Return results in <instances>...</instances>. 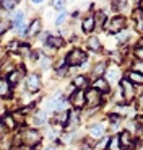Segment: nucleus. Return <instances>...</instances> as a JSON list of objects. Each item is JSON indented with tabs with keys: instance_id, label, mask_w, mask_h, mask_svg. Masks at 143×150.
<instances>
[{
	"instance_id": "nucleus-38",
	"label": "nucleus",
	"mask_w": 143,
	"mask_h": 150,
	"mask_svg": "<svg viewBox=\"0 0 143 150\" xmlns=\"http://www.w3.org/2000/svg\"><path fill=\"white\" fill-rule=\"evenodd\" d=\"M52 5H54L55 8H59V10H62V8L65 7V2H54Z\"/></svg>"
},
{
	"instance_id": "nucleus-10",
	"label": "nucleus",
	"mask_w": 143,
	"mask_h": 150,
	"mask_svg": "<svg viewBox=\"0 0 143 150\" xmlns=\"http://www.w3.org/2000/svg\"><path fill=\"white\" fill-rule=\"evenodd\" d=\"M93 88L94 90H98L99 93H109V90H111V85H109V82L106 79H98V80H94V83H93Z\"/></svg>"
},
{
	"instance_id": "nucleus-41",
	"label": "nucleus",
	"mask_w": 143,
	"mask_h": 150,
	"mask_svg": "<svg viewBox=\"0 0 143 150\" xmlns=\"http://www.w3.org/2000/svg\"><path fill=\"white\" fill-rule=\"evenodd\" d=\"M11 150H31L28 145H18V147H13Z\"/></svg>"
},
{
	"instance_id": "nucleus-15",
	"label": "nucleus",
	"mask_w": 143,
	"mask_h": 150,
	"mask_svg": "<svg viewBox=\"0 0 143 150\" xmlns=\"http://www.w3.org/2000/svg\"><path fill=\"white\" fill-rule=\"evenodd\" d=\"M94 28H96V25H94V16H86V18L81 21V30L85 31V33H91Z\"/></svg>"
},
{
	"instance_id": "nucleus-42",
	"label": "nucleus",
	"mask_w": 143,
	"mask_h": 150,
	"mask_svg": "<svg viewBox=\"0 0 143 150\" xmlns=\"http://www.w3.org/2000/svg\"><path fill=\"white\" fill-rule=\"evenodd\" d=\"M46 150H55V149H52V147H49V149H46Z\"/></svg>"
},
{
	"instance_id": "nucleus-36",
	"label": "nucleus",
	"mask_w": 143,
	"mask_h": 150,
	"mask_svg": "<svg viewBox=\"0 0 143 150\" xmlns=\"http://www.w3.org/2000/svg\"><path fill=\"white\" fill-rule=\"evenodd\" d=\"M135 122H137V126H138V127H143V114H140V116L137 117Z\"/></svg>"
},
{
	"instance_id": "nucleus-19",
	"label": "nucleus",
	"mask_w": 143,
	"mask_h": 150,
	"mask_svg": "<svg viewBox=\"0 0 143 150\" xmlns=\"http://www.w3.org/2000/svg\"><path fill=\"white\" fill-rule=\"evenodd\" d=\"M88 79L85 77V75H80V77H75V80H73V85L76 86V90H83V88H86L88 86Z\"/></svg>"
},
{
	"instance_id": "nucleus-37",
	"label": "nucleus",
	"mask_w": 143,
	"mask_h": 150,
	"mask_svg": "<svg viewBox=\"0 0 143 150\" xmlns=\"http://www.w3.org/2000/svg\"><path fill=\"white\" fill-rule=\"evenodd\" d=\"M137 108L143 109V95H142V96H138V100H137Z\"/></svg>"
},
{
	"instance_id": "nucleus-1",
	"label": "nucleus",
	"mask_w": 143,
	"mask_h": 150,
	"mask_svg": "<svg viewBox=\"0 0 143 150\" xmlns=\"http://www.w3.org/2000/svg\"><path fill=\"white\" fill-rule=\"evenodd\" d=\"M125 26H127V18L124 15H116L112 18H109V21H106L102 30H106L111 34H119L121 31L125 30Z\"/></svg>"
},
{
	"instance_id": "nucleus-30",
	"label": "nucleus",
	"mask_w": 143,
	"mask_h": 150,
	"mask_svg": "<svg viewBox=\"0 0 143 150\" xmlns=\"http://www.w3.org/2000/svg\"><path fill=\"white\" fill-rule=\"evenodd\" d=\"M133 70L143 74V60H138V59H137V62L133 64Z\"/></svg>"
},
{
	"instance_id": "nucleus-12",
	"label": "nucleus",
	"mask_w": 143,
	"mask_h": 150,
	"mask_svg": "<svg viewBox=\"0 0 143 150\" xmlns=\"http://www.w3.org/2000/svg\"><path fill=\"white\" fill-rule=\"evenodd\" d=\"M90 137L94 140H101L104 139V126L102 124H96L90 129Z\"/></svg>"
},
{
	"instance_id": "nucleus-9",
	"label": "nucleus",
	"mask_w": 143,
	"mask_h": 150,
	"mask_svg": "<svg viewBox=\"0 0 143 150\" xmlns=\"http://www.w3.org/2000/svg\"><path fill=\"white\" fill-rule=\"evenodd\" d=\"M26 86L29 91H38L41 88V79H39V75L36 74H31L26 80Z\"/></svg>"
},
{
	"instance_id": "nucleus-32",
	"label": "nucleus",
	"mask_w": 143,
	"mask_h": 150,
	"mask_svg": "<svg viewBox=\"0 0 143 150\" xmlns=\"http://www.w3.org/2000/svg\"><path fill=\"white\" fill-rule=\"evenodd\" d=\"M65 20H67V13H60V15L57 16V20H55V25H62Z\"/></svg>"
},
{
	"instance_id": "nucleus-27",
	"label": "nucleus",
	"mask_w": 143,
	"mask_h": 150,
	"mask_svg": "<svg viewBox=\"0 0 143 150\" xmlns=\"http://www.w3.org/2000/svg\"><path fill=\"white\" fill-rule=\"evenodd\" d=\"M2 8H5V10H13V8L18 5V2H15V0H2Z\"/></svg>"
},
{
	"instance_id": "nucleus-7",
	"label": "nucleus",
	"mask_w": 143,
	"mask_h": 150,
	"mask_svg": "<svg viewBox=\"0 0 143 150\" xmlns=\"http://www.w3.org/2000/svg\"><path fill=\"white\" fill-rule=\"evenodd\" d=\"M70 103L75 106L76 109L83 108V106L86 105V98H85V91L83 90H75L73 93L70 95Z\"/></svg>"
},
{
	"instance_id": "nucleus-40",
	"label": "nucleus",
	"mask_w": 143,
	"mask_h": 150,
	"mask_svg": "<svg viewBox=\"0 0 143 150\" xmlns=\"http://www.w3.org/2000/svg\"><path fill=\"white\" fill-rule=\"evenodd\" d=\"M5 30H7V23H4V21H0V36L5 33Z\"/></svg>"
},
{
	"instance_id": "nucleus-35",
	"label": "nucleus",
	"mask_w": 143,
	"mask_h": 150,
	"mask_svg": "<svg viewBox=\"0 0 143 150\" xmlns=\"http://www.w3.org/2000/svg\"><path fill=\"white\" fill-rule=\"evenodd\" d=\"M135 57L138 60H143V47H137L135 49Z\"/></svg>"
},
{
	"instance_id": "nucleus-8",
	"label": "nucleus",
	"mask_w": 143,
	"mask_h": 150,
	"mask_svg": "<svg viewBox=\"0 0 143 150\" xmlns=\"http://www.w3.org/2000/svg\"><path fill=\"white\" fill-rule=\"evenodd\" d=\"M125 79L128 80V82L132 83L133 86H143V74H140V72H135V70H128L127 72V77Z\"/></svg>"
},
{
	"instance_id": "nucleus-23",
	"label": "nucleus",
	"mask_w": 143,
	"mask_h": 150,
	"mask_svg": "<svg viewBox=\"0 0 143 150\" xmlns=\"http://www.w3.org/2000/svg\"><path fill=\"white\" fill-rule=\"evenodd\" d=\"M107 150H122L121 142H119V137L117 135H112L109 139V144H107Z\"/></svg>"
},
{
	"instance_id": "nucleus-3",
	"label": "nucleus",
	"mask_w": 143,
	"mask_h": 150,
	"mask_svg": "<svg viewBox=\"0 0 143 150\" xmlns=\"http://www.w3.org/2000/svg\"><path fill=\"white\" fill-rule=\"evenodd\" d=\"M121 90H122V95H124L125 103H130L132 100H135V86L128 82L127 79L121 80Z\"/></svg>"
},
{
	"instance_id": "nucleus-22",
	"label": "nucleus",
	"mask_w": 143,
	"mask_h": 150,
	"mask_svg": "<svg viewBox=\"0 0 143 150\" xmlns=\"http://www.w3.org/2000/svg\"><path fill=\"white\" fill-rule=\"evenodd\" d=\"M68 126L70 127H73V126H76V124L80 122V116H78V111H68V119H67Z\"/></svg>"
},
{
	"instance_id": "nucleus-5",
	"label": "nucleus",
	"mask_w": 143,
	"mask_h": 150,
	"mask_svg": "<svg viewBox=\"0 0 143 150\" xmlns=\"http://www.w3.org/2000/svg\"><path fill=\"white\" fill-rule=\"evenodd\" d=\"M119 137V142H121L122 150H132V147L135 145V140H133V135L128 131H124L117 135Z\"/></svg>"
},
{
	"instance_id": "nucleus-14",
	"label": "nucleus",
	"mask_w": 143,
	"mask_h": 150,
	"mask_svg": "<svg viewBox=\"0 0 143 150\" xmlns=\"http://www.w3.org/2000/svg\"><path fill=\"white\" fill-rule=\"evenodd\" d=\"M106 70H107V64L106 62H99V64H96L93 67V70H91V74L96 77V80L98 79H102V74H106Z\"/></svg>"
},
{
	"instance_id": "nucleus-28",
	"label": "nucleus",
	"mask_w": 143,
	"mask_h": 150,
	"mask_svg": "<svg viewBox=\"0 0 143 150\" xmlns=\"http://www.w3.org/2000/svg\"><path fill=\"white\" fill-rule=\"evenodd\" d=\"M128 36H130V33H128L127 30L121 31V33L117 34V41H119V44H125V41L128 39Z\"/></svg>"
},
{
	"instance_id": "nucleus-31",
	"label": "nucleus",
	"mask_w": 143,
	"mask_h": 150,
	"mask_svg": "<svg viewBox=\"0 0 143 150\" xmlns=\"http://www.w3.org/2000/svg\"><path fill=\"white\" fill-rule=\"evenodd\" d=\"M109 121L114 124V126H116V124H121V116H117V114H111Z\"/></svg>"
},
{
	"instance_id": "nucleus-24",
	"label": "nucleus",
	"mask_w": 143,
	"mask_h": 150,
	"mask_svg": "<svg viewBox=\"0 0 143 150\" xmlns=\"http://www.w3.org/2000/svg\"><path fill=\"white\" fill-rule=\"evenodd\" d=\"M46 121H47V112L46 111H38L36 112V116H34V124H36V126H42Z\"/></svg>"
},
{
	"instance_id": "nucleus-17",
	"label": "nucleus",
	"mask_w": 143,
	"mask_h": 150,
	"mask_svg": "<svg viewBox=\"0 0 143 150\" xmlns=\"http://www.w3.org/2000/svg\"><path fill=\"white\" fill-rule=\"evenodd\" d=\"M93 16H94V25L98 28H104V25H106V13L104 11H96Z\"/></svg>"
},
{
	"instance_id": "nucleus-16",
	"label": "nucleus",
	"mask_w": 143,
	"mask_h": 150,
	"mask_svg": "<svg viewBox=\"0 0 143 150\" xmlns=\"http://www.w3.org/2000/svg\"><path fill=\"white\" fill-rule=\"evenodd\" d=\"M41 31V20H33L29 25V28H28V36H36V34Z\"/></svg>"
},
{
	"instance_id": "nucleus-25",
	"label": "nucleus",
	"mask_w": 143,
	"mask_h": 150,
	"mask_svg": "<svg viewBox=\"0 0 143 150\" xmlns=\"http://www.w3.org/2000/svg\"><path fill=\"white\" fill-rule=\"evenodd\" d=\"M23 18H25V13L23 11H16L15 15L11 16V21H13V25H15V28L16 26H20V25H23Z\"/></svg>"
},
{
	"instance_id": "nucleus-6",
	"label": "nucleus",
	"mask_w": 143,
	"mask_h": 150,
	"mask_svg": "<svg viewBox=\"0 0 143 150\" xmlns=\"http://www.w3.org/2000/svg\"><path fill=\"white\" fill-rule=\"evenodd\" d=\"M85 98H86V103L90 106H99L102 101L101 93H99L98 90H94V88H88V90L85 91Z\"/></svg>"
},
{
	"instance_id": "nucleus-43",
	"label": "nucleus",
	"mask_w": 143,
	"mask_h": 150,
	"mask_svg": "<svg viewBox=\"0 0 143 150\" xmlns=\"http://www.w3.org/2000/svg\"><path fill=\"white\" fill-rule=\"evenodd\" d=\"M140 150H143V145H142V147H140Z\"/></svg>"
},
{
	"instance_id": "nucleus-21",
	"label": "nucleus",
	"mask_w": 143,
	"mask_h": 150,
	"mask_svg": "<svg viewBox=\"0 0 143 150\" xmlns=\"http://www.w3.org/2000/svg\"><path fill=\"white\" fill-rule=\"evenodd\" d=\"M47 46H50V47H60V46H64V39L59 36H49V39H47V42H46Z\"/></svg>"
},
{
	"instance_id": "nucleus-34",
	"label": "nucleus",
	"mask_w": 143,
	"mask_h": 150,
	"mask_svg": "<svg viewBox=\"0 0 143 150\" xmlns=\"http://www.w3.org/2000/svg\"><path fill=\"white\" fill-rule=\"evenodd\" d=\"M44 52L47 54V56H54V54H55V49H54V47H50V46H47V44H46V46H44Z\"/></svg>"
},
{
	"instance_id": "nucleus-18",
	"label": "nucleus",
	"mask_w": 143,
	"mask_h": 150,
	"mask_svg": "<svg viewBox=\"0 0 143 150\" xmlns=\"http://www.w3.org/2000/svg\"><path fill=\"white\" fill-rule=\"evenodd\" d=\"M23 74H25V72H23V69H18V70H13L10 75H8V82H10L11 85H16V83L20 82V79L23 77Z\"/></svg>"
},
{
	"instance_id": "nucleus-29",
	"label": "nucleus",
	"mask_w": 143,
	"mask_h": 150,
	"mask_svg": "<svg viewBox=\"0 0 143 150\" xmlns=\"http://www.w3.org/2000/svg\"><path fill=\"white\" fill-rule=\"evenodd\" d=\"M8 93H10V90H8V83L7 82H0V96H7Z\"/></svg>"
},
{
	"instance_id": "nucleus-13",
	"label": "nucleus",
	"mask_w": 143,
	"mask_h": 150,
	"mask_svg": "<svg viewBox=\"0 0 143 150\" xmlns=\"http://www.w3.org/2000/svg\"><path fill=\"white\" fill-rule=\"evenodd\" d=\"M133 20L137 23V31L138 33H143V8L138 7L135 11H133Z\"/></svg>"
},
{
	"instance_id": "nucleus-33",
	"label": "nucleus",
	"mask_w": 143,
	"mask_h": 150,
	"mask_svg": "<svg viewBox=\"0 0 143 150\" xmlns=\"http://www.w3.org/2000/svg\"><path fill=\"white\" fill-rule=\"evenodd\" d=\"M107 144H109V137H106V139H101V142H99L98 145H96V150H101L102 147L107 145Z\"/></svg>"
},
{
	"instance_id": "nucleus-4",
	"label": "nucleus",
	"mask_w": 143,
	"mask_h": 150,
	"mask_svg": "<svg viewBox=\"0 0 143 150\" xmlns=\"http://www.w3.org/2000/svg\"><path fill=\"white\" fill-rule=\"evenodd\" d=\"M23 140H25V145H36V144L41 142V135H39L38 131H34V129H28V131L23 132Z\"/></svg>"
},
{
	"instance_id": "nucleus-26",
	"label": "nucleus",
	"mask_w": 143,
	"mask_h": 150,
	"mask_svg": "<svg viewBox=\"0 0 143 150\" xmlns=\"http://www.w3.org/2000/svg\"><path fill=\"white\" fill-rule=\"evenodd\" d=\"M0 122L2 124H5L8 129H13L15 127V121H13V117L10 116V114H7V116H4L2 119H0Z\"/></svg>"
},
{
	"instance_id": "nucleus-2",
	"label": "nucleus",
	"mask_w": 143,
	"mask_h": 150,
	"mask_svg": "<svg viewBox=\"0 0 143 150\" xmlns=\"http://www.w3.org/2000/svg\"><path fill=\"white\" fill-rule=\"evenodd\" d=\"M65 62H67L68 67H76V65H81L86 62V54L83 52L81 49H72L70 52L65 57Z\"/></svg>"
},
{
	"instance_id": "nucleus-20",
	"label": "nucleus",
	"mask_w": 143,
	"mask_h": 150,
	"mask_svg": "<svg viewBox=\"0 0 143 150\" xmlns=\"http://www.w3.org/2000/svg\"><path fill=\"white\" fill-rule=\"evenodd\" d=\"M88 47H90L91 51H94V52L101 51V44H99L98 38H96V36H90V38H88Z\"/></svg>"
},
{
	"instance_id": "nucleus-39",
	"label": "nucleus",
	"mask_w": 143,
	"mask_h": 150,
	"mask_svg": "<svg viewBox=\"0 0 143 150\" xmlns=\"http://www.w3.org/2000/svg\"><path fill=\"white\" fill-rule=\"evenodd\" d=\"M41 65L46 69L47 65H49V59H47V57H41Z\"/></svg>"
},
{
	"instance_id": "nucleus-11",
	"label": "nucleus",
	"mask_w": 143,
	"mask_h": 150,
	"mask_svg": "<svg viewBox=\"0 0 143 150\" xmlns=\"http://www.w3.org/2000/svg\"><path fill=\"white\" fill-rule=\"evenodd\" d=\"M104 75H106L104 79L107 80V82H109V85H111V83H116V82H119V77H121V70H119V69H117L116 65H114V67L107 69Z\"/></svg>"
}]
</instances>
